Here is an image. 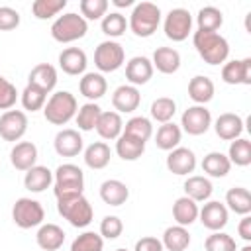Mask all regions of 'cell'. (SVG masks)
Returning <instances> with one entry per match:
<instances>
[{"label": "cell", "instance_id": "51", "mask_svg": "<svg viewBox=\"0 0 251 251\" xmlns=\"http://www.w3.org/2000/svg\"><path fill=\"white\" fill-rule=\"evenodd\" d=\"M133 251H163V243H161V239H157L153 235H145L135 241Z\"/></svg>", "mask_w": 251, "mask_h": 251}, {"label": "cell", "instance_id": "18", "mask_svg": "<svg viewBox=\"0 0 251 251\" xmlns=\"http://www.w3.org/2000/svg\"><path fill=\"white\" fill-rule=\"evenodd\" d=\"M86 65H88V59L80 47H67L59 53V67L65 75H71V76L84 75Z\"/></svg>", "mask_w": 251, "mask_h": 251}, {"label": "cell", "instance_id": "5", "mask_svg": "<svg viewBox=\"0 0 251 251\" xmlns=\"http://www.w3.org/2000/svg\"><path fill=\"white\" fill-rule=\"evenodd\" d=\"M57 212L73 227H86L92 222V218H94L92 204L88 202V198L84 194H75V196L59 198L57 200Z\"/></svg>", "mask_w": 251, "mask_h": 251}, {"label": "cell", "instance_id": "35", "mask_svg": "<svg viewBox=\"0 0 251 251\" xmlns=\"http://www.w3.org/2000/svg\"><path fill=\"white\" fill-rule=\"evenodd\" d=\"M116 153L124 161H137L145 153V143L135 139V137H131V135L122 133L116 139Z\"/></svg>", "mask_w": 251, "mask_h": 251}, {"label": "cell", "instance_id": "41", "mask_svg": "<svg viewBox=\"0 0 251 251\" xmlns=\"http://www.w3.org/2000/svg\"><path fill=\"white\" fill-rule=\"evenodd\" d=\"M20 100H22L24 110H27V112H37V110H43V106H45V102H47V92L41 90L39 86L27 84V86L22 90Z\"/></svg>", "mask_w": 251, "mask_h": 251}, {"label": "cell", "instance_id": "15", "mask_svg": "<svg viewBox=\"0 0 251 251\" xmlns=\"http://www.w3.org/2000/svg\"><path fill=\"white\" fill-rule=\"evenodd\" d=\"M82 145H84L82 135L78 133V129H73V127H65L57 131L53 139V147L61 157H76L82 151Z\"/></svg>", "mask_w": 251, "mask_h": 251}, {"label": "cell", "instance_id": "36", "mask_svg": "<svg viewBox=\"0 0 251 251\" xmlns=\"http://www.w3.org/2000/svg\"><path fill=\"white\" fill-rule=\"evenodd\" d=\"M163 249H169V251H184L188 245H190V233L186 227L182 226H171L163 231Z\"/></svg>", "mask_w": 251, "mask_h": 251}, {"label": "cell", "instance_id": "39", "mask_svg": "<svg viewBox=\"0 0 251 251\" xmlns=\"http://www.w3.org/2000/svg\"><path fill=\"white\" fill-rule=\"evenodd\" d=\"M100 114H102V108L96 102H86L78 108V112L75 116V122H76L80 131H92L96 127V122H98Z\"/></svg>", "mask_w": 251, "mask_h": 251}, {"label": "cell", "instance_id": "42", "mask_svg": "<svg viewBox=\"0 0 251 251\" xmlns=\"http://www.w3.org/2000/svg\"><path fill=\"white\" fill-rule=\"evenodd\" d=\"M100 27H102V33L108 35L110 39L112 37H122L126 33V29H127V20L120 12H110V14H106L102 18Z\"/></svg>", "mask_w": 251, "mask_h": 251}, {"label": "cell", "instance_id": "30", "mask_svg": "<svg viewBox=\"0 0 251 251\" xmlns=\"http://www.w3.org/2000/svg\"><path fill=\"white\" fill-rule=\"evenodd\" d=\"M212 192H214V186H212V182H210L206 176L192 175V176H188V178L184 180V196H188V198L194 200L196 204L210 200Z\"/></svg>", "mask_w": 251, "mask_h": 251}, {"label": "cell", "instance_id": "14", "mask_svg": "<svg viewBox=\"0 0 251 251\" xmlns=\"http://www.w3.org/2000/svg\"><path fill=\"white\" fill-rule=\"evenodd\" d=\"M222 80L226 84H251V57L227 61L222 67Z\"/></svg>", "mask_w": 251, "mask_h": 251}, {"label": "cell", "instance_id": "4", "mask_svg": "<svg viewBox=\"0 0 251 251\" xmlns=\"http://www.w3.org/2000/svg\"><path fill=\"white\" fill-rule=\"evenodd\" d=\"M53 192L55 198H67V196H75V194H82L84 190V173L80 167L73 165V163H63L57 167V171L53 173Z\"/></svg>", "mask_w": 251, "mask_h": 251}, {"label": "cell", "instance_id": "37", "mask_svg": "<svg viewBox=\"0 0 251 251\" xmlns=\"http://www.w3.org/2000/svg\"><path fill=\"white\" fill-rule=\"evenodd\" d=\"M122 133H126V135H131V137H135V139H139V141H147V139H151V135H153V124H151V120L149 118H145V116H133V118H129L126 124H124V131Z\"/></svg>", "mask_w": 251, "mask_h": 251}, {"label": "cell", "instance_id": "13", "mask_svg": "<svg viewBox=\"0 0 251 251\" xmlns=\"http://www.w3.org/2000/svg\"><path fill=\"white\" fill-rule=\"evenodd\" d=\"M167 169L176 176H186L196 169V155L188 147H175L167 155Z\"/></svg>", "mask_w": 251, "mask_h": 251}, {"label": "cell", "instance_id": "6", "mask_svg": "<svg viewBox=\"0 0 251 251\" xmlns=\"http://www.w3.org/2000/svg\"><path fill=\"white\" fill-rule=\"evenodd\" d=\"M86 31H88L86 20L75 12H67L59 16L51 24V37L59 43H73L76 39H82Z\"/></svg>", "mask_w": 251, "mask_h": 251}, {"label": "cell", "instance_id": "44", "mask_svg": "<svg viewBox=\"0 0 251 251\" xmlns=\"http://www.w3.org/2000/svg\"><path fill=\"white\" fill-rule=\"evenodd\" d=\"M104 249V239L96 231H84L76 235L71 243V251H102Z\"/></svg>", "mask_w": 251, "mask_h": 251}, {"label": "cell", "instance_id": "52", "mask_svg": "<svg viewBox=\"0 0 251 251\" xmlns=\"http://www.w3.org/2000/svg\"><path fill=\"white\" fill-rule=\"evenodd\" d=\"M237 233L243 241H251V216H243L237 226Z\"/></svg>", "mask_w": 251, "mask_h": 251}, {"label": "cell", "instance_id": "50", "mask_svg": "<svg viewBox=\"0 0 251 251\" xmlns=\"http://www.w3.org/2000/svg\"><path fill=\"white\" fill-rule=\"evenodd\" d=\"M20 25V12L10 6H0V31H12Z\"/></svg>", "mask_w": 251, "mask_h": 251}, {"label": "cell", "instance_id": "1", "mask_svg": "<svg viewBox=\"0 0 251 251\" xmlns=\"http://www.w3.org/2000/svg\"><path fill=\"white\" fill-rule=\"evenodd\" d=\"M192 43L198 55L204 59L208 65H222L227 61L229 55V43L224 35L218 31H200L196 29L192 33Z\"/></svg>", "mask_w": 251, "mask_h": 251}, {"label": "cell", "instance_id": "31", "mask_svg": "<svg viewBox=\"0 0 251 251\" xmlns=\"http://www.w3.org/2000/svg\"><path fill=\"white\" fill-rule=\"evenodd\" d=\"M226 208L239 216L251 214V192L243 186H233L226 192Z\"/></svg>", "mask_w": 251, "mask_h": 251}, {"label": "cell", "instance_id": "12", "mask_svg": "<svg viewBox=\"0 0 251 251\" xmlns=\"http://www.w3.org/2000/svg\"><path fill=\"white\" fill-rule=\"evenodd\" d=\"M198 218L202 222V226L210 231H222L227 226V218L229 212L226 208V204L218 202V200H206V204L198 210Z\"/></svg>", "mask_w": 251, "mask_h": 251}, {"label": "cell", "instance_id": "55", "mask_svg": "<svg viewBox=\"0 0 251 251\" xmlns=\"http://www.w3.org/2000/svg\"><path fill=\"white\" fill-rule=\"evenodd\" d=\"M114 251H127L126 247H118V249H114Z\"/></svg>", "mask_w": 251, "mask_h": 251}, {"label": "cell", "instance_id": "43", "mask_svg": "<svg viewBox=\"0 0 251 251\" xmlns=\"http://www.w3.org/2000/svg\"><path fill=\"white\" fill-rule=\"evenodd\" d=\"M149 112H151V118H153L155 122H159V124H167V122H171V120L175 118V114H176V104H175L173 98H169V96H161V98L153 100Z\"/></svg>", "mask_w": 251, "mask_h": 251}, {"label": "cell", "instance_id": "27", "mask_svg": "<svg viewBox=\"0 0 251 251\" xmlns=\"http://www.w3.org/2000/svg\"><path fill=\"white\" fill-rule=\"evenodd\" d=\"M214 92H216V86L212 82L210 76H204V75H196L190 78L188 82V96L194 104L198 106H204L208 104L212 98H214Z\"/></svg>", "mask_w": 251, "mask_h": 251}, {"label": "cell", "instance_id": "49", "mask_svg": "<svg viewBox=\"0 0 251 251\" xmlns=\"http://www.w3.org/2000/svg\"><path fill=\"white\" fill-rule=\"evenodd\" d=\"M16 100H18V90H16V86L8 80V78H4V76H0V110H12V106L16 104Z\"/></svg>", "mask_w": 251, "mask_h": 251}, {"label": "cell", "instance_id": "34", "mask_svg": "<svg viewBox=\"0 0 251 251\" xmlns=\"http://www.w3.org/2000/svg\"><path fill=\"white\" fill-rule=\"evenodd\" d=\"M231 163L227 159V155L220 153V151H210L204 159H202V171L212 176V178H222L229 173Z\"/></svg>", "mask_w": 251, "mask_h": 251}, {"label": "cell", "instance_id": "17", "mask_svg": "<svg viewBox=\"0 0 251 251\" xmlns=\"http://www.w3.org/2000/svg\"><path fill=\"white\" fill-rule=\"evenodd\" d=\"M139 102H141V94H139L137 86H131V84H122L112 94V106L118 114L135 112L139 108Z\"/></svg>", "mask_w": 251, "mask_h": 251}, {"label": "cell", "instance_id": "26", "mask_svg": "<svg viewBox=\"0 0 251 251\" xmlns=\"http://www.w3.org/2000/svg\"><path fill=\"white\" fill-rule=\"evenodd\" d=\"M57 69L49 63H39L35 65L31 71H29V76H27V84H33V86H39L41 90H45L47 94L57 86Z\"/></svg>", "mask_w": 251, "mask_h": 251}, {"label": "cell", "instance_id": "3", "mask_svg": "<svg viewBox=\"0 0 251 251\" xmlns=\"http://www.w3.org/2000/svg\"><path fill=\"white\" fill-rule=\"evenodd\" d=\"M161 24V8L153 2H139L133 6L127 27L137 37H151Z\"/></svg>", "mask_w": 251, "mask_h": 251}, {"label": "cell", "instance_id": "9", "mask_svg": "<svg viewBox=\"0 0 251 251\" xmlns=\"http://www.w3.org/2000/svg\"><path fill=\"white\" fill-rule=\"evenodd\" d=\"M163 29L171 41H176V43L184 41L192 33V14L186 8H173L165 16Z\"/></svg>", "mask_w": 251, "mask_h": 251}, {"label": "cell", "instance_id": "16", "mask_svg": "<svg viewBox=\"0 0 251 251\" xmlns=\"http://www.w3.org/2000/svg\"><path fill=\"white\" fill-rule=\"evenodd\" d=\"M153 65H151V59L143 57V55H137V57H131L127 63H126V78L131 86H141V84H147L153 76Z\"/></svg>", "mask_w": 251, "mask_h": 251}, {"label": "cell", "instance_id": "19", "mask_svg": "<svg viewBox=\"0 0 251 251\" xmlns=\"http://www.w3.org/2000/svg\"><path fill=\"white\" fill-rule=\"evenodd\" d=\"M214 129H216V135L224 141H233L237 137H241L243 133V120L241 116L233 114V112H226V114H220L214 122Z\"/></svg>", "mask_w": 251, "mask_h": 251}, {"label": "cell", "instance_id": "29", "mask_svg": "<svg viewBox=\"0 0 251 251\" xmlns=\"http://www.w3.org/2000/svg\"><path fill=\"white\" fill-rule=\"evenodd\" d=\"M110 157H112L110 145L104 141H94L84 149V163L88 169H94V171L106 169L110 165Z\"/></svg>", "mask_w": 251, "mask_h": 251}, {"label": "cell", "instance_id": "8", "mask_svg": "<svg viewBox=\"0 0 251 251\" xmlns=\"http://www.w3.org/2000/svg\"><path fill=\"white\" fill-rule=\"evenodd\" d=\"M124 63H126V51L114 39H106V41L98 43V47L94 49V65L100 71V75L102 73H114Z\"/></svg>", "mask_w": 251, "mask_h": 251}, {"label": "cell", "instance_id": "40", "mask_svg": "<svg viewBox=\"0 0 251 251\" xmlns=\"http://www.w3.org/2000/svg\"><path fill=\"white\" fill-rule=\"evenodd\" d=\"M227 159L231 165L237 167H247L251 165V141L245 137H237L229 143V151H227Z\"/></svg>", "mask_w": 251, "mask_h": 251}, {"label": "cell", "instance_id": "28", "mask_svg": "<svg viewBox=\"0 0 251 251\" xmlns=\"http://www.w3.org/2000/svg\"><path fill=\"white\" fill-rule=\"evenodd\" d=\"M53 182V171L43 167V165H35L31 167L29 171H25V176H24V186L29 190V192H43L51 186Z\"/></svg>", "mask_w": 251, "mask_h": 251}, {"label": "cell", "instance_id": "22", "mask_svg": "<svg viewBox=\"0 0 251 251\" xmlns=\"http://www.w3.org/2000/svg\"><path fill=\"white\" fill-rule=\"evenodd\" d=\"M151 65L163 75H175L180 69V53L173 47H157L153 51Z\"/></svg>", "mask_w": 251, "mask_h": 251}, {"label": "cell", "instance_id": "10", "mask_svg": "<svg viewBox=\"0 0 251 251\" xmlns=\"http://www.w3.org/2000/svg\"><path fill=\"white\" fill-rule=\"evenodd\" d=\"M180 126L188 135H202L212 126V114L206 106H188L180 116Z\"/></svg>", "mask_w": 251, "mask_h": 251}, {"label": "cell", "instance_id": "45", "mask_svg": "<svg viewBox=\"0 0 251 251\" xmlns=\"http://www.w3.org/2000/svg\"><path fill=\"white\" fill-rule=\"evenodd\" d=\"M67 6V0H35L31 4V14L37 20H49L57 16Z\"/></svg>", "mask_w": 251, "mask_h": 251}, {"label": "cell", "instance_id": "23", "mask_svg": "<svg viewBox=\"0 0 251 251\" xmlns=\"http://www.w3.org/2000/svg\"><path fill=\"white\" fill-rule=\"evenodd\" d=\"M100 198L108 206H122L129 198V188L118 178H108L100 184Z\"/></svg>", "mask_w": 251, "mask_h": 251}, {"label": "cell", "instance_id": "21", "mask_svg": "<svg viewBox=\"0 0 251 251\" xmlns=\"http://www.w3.org/2000/svg\"><path fill=\"white\" fill-rule=\"evenodd\" d=\"M35 243L43 251H57L65 243V231L57 224H41L35 233Z\"/></svg>", "mask_w": 251, "mask_h": 251}, {"label": "cell", "instance_id": "38", "mask_svg": "<svg viewBox=\"0 0 251 251\" xmlns=\"http://www.w3.org/2000/svg\"><path fill=\"white\" fill-rule=\"evenodd\" d=\"M196 24L200 31H218L224 24V14L216 6H204L198 10Z\"/></svg>", "mask_w": 251, "mask_h": 251}, {"label": "cell", "instance_id": "53", "mask_svg": "<svg viewBox=\"0 0 251 251\" xmlns=\"http://www.w3.org/2000/svg\"><path fill=\"white\" fill-rule=\"evenodd\" d=\"M112 4L118 6V8H127V6L133 4V0H112Z\"/></svg>", "mask_w": 251, "mask_h": 251}, {"label": "cell", "instance_id": "47", "mask_svg": "<svg viewBox=\"0 0 251 251\" xmlns=\"http://www.w3.org/2000/svg\"><path fill=\"white\" fill-rule=\"evenodd\" d=\"M78 8L84 20H102L108 14V0H80Z\"/></svg>", "mask_w": 251, "mask_h": 251}, {"label": "cell", "instance_id": "46", "mask_svg": "<svg viewBox=\"0 0 251 251\" xmlns=\"http://www.w3.org/2000/svg\"><path fill=\"white\" fill-rule=\"evenodd\" d=\"M204 249L206 251H237V243L231 235L224 231H212L204 239Z\"/></svg>", "mask_w": 251, "mask_h": 251}, {"label": "cell", "instance_id": "11", "mask_svg": "<svg viewBox=\"0 0 251 251\" xmlns=\"http://www.w3.org/2000/svg\"><path fill=\"white\" fill-rule=\"evenodd\" d=\"M27 131V116L22 110H6L0 116V137L4 141H20Z\"/></svg>", "mask_w": 251, "mask_h": 251}, {"label": "cell", "instance_id": "2", "mask_svg": "<svg viewBox=\"0 0 251 251\" xmlns=\"http://www.w3.org/2000/svg\"><path fill=\"white\" fill-rule=\"evenodd\" d=\"M78 112V102L75 98V94H71L69 90H57L53 92L45 106H43V116L49 124L53 126H65L69 124Z\"/></svg>", "mask_w": 251, "mask_h": 251}, {"label": "cell", "instance_id": "24", "mask_svg": "<svg viewBox=\"0 0 251 251\" xmlns=\"http://www.w3.org/2000/svg\"><path fill=\"white\" fill-rule=\"evenodd\" d=\"M78 90L84 98H88L90 102H96L106 94L108 82L100 73H84L82 78L78 80Z\"/></svg>", "mask_w": 251, "mask_h": 251}, {"label": "cell", "instance_id": "20", "mask_svg": "<svg viewBox=\"0 0 251 251\" xmlns=\"http://www.w3.org/2000/svg\"><path fill=\"white\" fill-rule=\"evenodd\" d=\"M10 163L18 171H29L37 165V147L31 141H18L10 151Z\"/></svg>", "mask_w": 251, "mask_h": 251}, {"label": "cell", "instance_id": "54", "mask_svg": "<svg viewBox=\"0 0 251 251\" xmlns=\"http://www.w3.org/2000/svg\"><path fill=\"white\" fill-rule=\"evenodd\" d=\"M239 251H251V245H245V247H241Z\"/></svg>", "mask_w": 251, "mask_h": 251}, {"label": "cell", "instance_id": "32", "mask_svg": "<svg viewBox=\"0 0 251 251\" xmlns=\"http://www.w3.org/2000/svg\"><path fill=\"white\" fill-rule=\"evenodd\" d=\"M198 210L200 208L194 200H190L188 196H180L173 204V218H175L176 226L186 227V226H190L198 220Z\"/></svg>", "mask_w": 251, "mask_h": 251}, {"label": "cell", "instance_id": "7", "mask_svg": "<svg viewBox=\"0 0 251 251\" xmlns=\"http://www.w3.org/2000/svg\"><path fill=\"white\" fill-rule=\"evenodd\" d=\"M12 220L20 229H31V227H37L43 224L45 210L37 200L22 196L12 206Z\"/></svg>", "mask_w": 251, "mask_h": 251}, {"label": "cell", "instance_id": "25", "mask_svg": "<svg viewBox=\"0 0 251 251\" xmlns=\"http://www.w3.org/2000/svg\"><path fill=\"white\" fill-rule=\"evenodd\" d=\"M94 129L98 131V135H100L102 139L114 141V139H118V137L122 135V131H124V120H122V116H120L118 112H114V110L102 112L100 118H98V122H96V127H94Z\"/></svg>", "mask_w": 251, "mask_h": 251}, {"label": "cell", "instance_id": "33", "mask_svg": "<svg viewBox=\"0 0 251 251\" xmlns=\"http://www.w3.org/2000/svg\"><path fill=\"white\" fill-rule=\"evenodd\" d=\"M180 137H182L180 126H176L175 122H167V124L159 126V129L155 133V145L163 151H173L175 147H178Z\"/></svg>", "mask_w": 251, "mask_h": 251}, {"label": "cell", "instance_id": "48", "mask_svg": "<svg viewBox=\"0 0 251 251\" xmlns=\"http://www.w3.org/2000/svg\"><path fill=\"white\" fill-rule=\"evenodd\" d=\"M124 231V222L118 216H104L100 222V235L102 239H118Z\"/></svg>", "mask_w": 251, "mask_h": 251}]
</instances>
